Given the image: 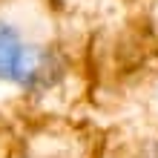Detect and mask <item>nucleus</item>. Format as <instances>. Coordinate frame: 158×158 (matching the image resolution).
I'll use <instances>...</instances> for the list:
<instances>
[{
    "instance_id": "nucleus-1",
    "label": "nucleus",
    "mask_w": 158,
    "mask_h": 158,
    "mask_svg": "<svg viewBox=\"0 0 158 158\" xmlns=\"http://www.w3.org/2000/svg\"><path fill=\"white\" fill-rule=\"evenodd\" d=\"M43 75V55L15 26L0 20V81L32 83Z\"/></svg>"
}]
</instances>
